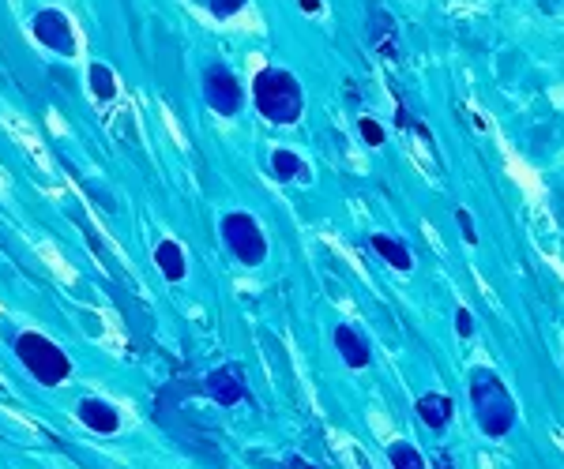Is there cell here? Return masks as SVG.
Here are the masks:
<instances>
[{
  "label": "cell",
  "instance_id": "cell-10",
  "mask_svg": "<svg viewBox=\"0 0 564 469\" xmlns=\"http://www.w3.org/2000/svg\"><path fill=\"white\" fill-rule=\"evenodd\" d=\"M79 420L87 428H94V432H117V410H110L105 402H94V398H87L79 405Z\"/></svg>",
  "mask_w": 564,
  "mask_h": 469
},
{
  "label": "cell",
  "instance_id": "cell-21",
  "mask_svg": "<svg viewBox=\"0 0 564 469\" xmlns=\"http://www.w3.org/2000/svg\"><path fill=\"white\" fill-rule=\"evenodd\" d=\"M395 124H399V128H414V117L406 113V109H399V113H395Z\"/></svg>",
  "mask_w": 564,
  "mask_h": 469
},
{
  "label": "cell",
  "instance_id": "cell-13",
  "mask_svg": "<svg viewBox=\"0 0 564 469\" xmlns=\"http://www.w3.org/2000/svg\"><path fill=\"white\" fill-rule=\"evenodd\" d=\"M373 248H376L380 256L391 263V267H399V271H410V251H406L403 244H395L391 237H373Z\"/></svg>",
  "mask_w": 564,
  "mask_h": 469
},
{
  "label": "cell",
  "instance_id": "cell-4",
  "mask_svg": "<svg viewBox=\"0 0 564 469\" xmlns=\"http://www.w3.org/2000/svg\"><path fill=\"white\" fill-rule=\"evenodd\" d=\"M222 233H226V240H230V248H234V256L241 259V263H260L263 256H267V244H263V233L256 230V222L248 218V214H226V222H222Z\"/></svg>",
  "mask_w": 564,
  "mask_h": 469
},
{
  "label": "cell",
  "instance_id": "cell-6",
  "mask_svg": "<svg viewBox=\"0 0 564 469\" xmlns=\"http://www.w3.org/2000/svg\"><path fill=\"white\" fill-rule=\"evenodd\" d=\"M34 34H38V42H45L50 49L57 53H71L76 49V42H71V27L64 16H57V11H42V16H34Z\"/></svg>",
  "mask_w": 564,
  "mask_h": 469
},
{
  "label": "cell",
  "instance_id": "cell-20",
  "mask_svg": "<svg viewBox=\"0 0 564 469\" xmlns=\"http://www.w3.org/2000/svg\"><path fill=\"white\" fill-rule=\"evenodd\" d=\"M455 327H459L463 338H471V334H474V319H471V311H463V308H459V316H455Z\"/></svg>",
  "mask_w": 564,
  "mask_h": 469
},
{
  "label": "cell",
  "instance_id": "cell-3",
  "mask_svg": "<svg viewBox=\"0 0 564 469\" xmlns=\"http://www.w3.org/2000/svg\"><path fill=\"white\" fill-rule=\"evenodd\" d=\"M474 410H478V420L489 436H504L512 425H515V405L508 398V391L500 387L493 376H474Z\"/></svg>",
  "mask_w": 564,
  "mask_h": 469
},
{
  "label": "cell",
  "instance_id": "cell-22",
  "mask_svg": "<svg viewBox=\"0 0 564 469\" xmlns=\"http://www.w3.org/2000/svg\"><path fill=\"white\" fill-rule=\"evenodd\" d=\"M301 11H320V0H301Z\"/></svg>",
  "mask_w": 564,
  "mask_h": 469
},
{
  "label": "cell",
  "instance_id": "cell-15",
  "mask_svg": "<svg viewBox=\"0 0 564 469\" xmlns=\"http://www.w3.org/2000/svg\"><path fill=\"white\" fill-rule=\"evenodd\" d=\"M271 165H275V173H279L282 180H297V177L305 173V165L297 162V154H290V150H275Z\"/></svg>",
  "mask_w": 564,
  "mask_h": 469
},
{
  "label": "cell",
  "instance_id": "cell-7",
  "mask_svg": "<svg viewBox=\"0 0 564 469\" xmlns=\"http://www.w3.org/2000/svg\"><path fill=\"white\" fill-rule=\"evenodd\" d=\"M369 38L373 49L384 53L388 60H399V45H395V19L384 8H369Z\"/></svg>",
  "mask_w": 564,
  "mask_h": 469
},
{
  "label": "cell",
  "instance_id": "cell-23",
  "mask_svg": "<svg viewBox=\"0 0 564 469\" xmlns=\"http://www.w3.org/2000/svg\"><path fill=\"white\" fill-rule=\"evenodd\" d=\"M290 469H313V465H305L301 458H290Z\"/></svg>",
  "mask_w": 564,
  "mask_h": 469
},
{
  "label": "cell",
  "instance_id": "cell-17",
  "mask_svg": "<svg viewBox=\"0 0 564 469\" xmlns=\"http://www.w3.org/2000/svg\"><path fill=\"white\" fill-rule=\"evenodd\" d=\"M455 222H459V230H463V237L471 240V244H478V230H474V222H471V210H455Z\"/></svg>",
  "mask_w": 564,
  "mask_h": 469
},
{
  "label": "cell",
  "instance_id": "cell-1",
  "mask_svg": "<svg viewBox=\"0 0 564 469\" xmlns=\"http://www.w3.org/2000/svg\"><path fill=\"white\" fill-rule=\"evenodd\" d=\"M256 105L263 117L279 120V124H294L301 117V90H297V79L290 71H279V68H267L256 76Z\"/></svg>",
  "mask_w": 564,
  "mask_h": 469
},
{
  "label": "cell",
  "instance_id": "cell-16",
  "mask_svg": "<svg viewBox=\"0 0 564 469\" xmlns=\"http://www.w3.org/2000/svg\"><path fill=\"white\" fill-rule=\"evenodd\" d=\"M391 465L395 469H425L422 454H418L410 443H395V447H391Z\"/></svg>",
  "mask_w": 564,
  "mask_h": 469
},
{
  "label": "cell",
  "instance_id": "cell-12",
  "mask_svg": "<svg viewBox=\"0 0 564 469\" xmlns=\"http://www.w3.org/2000/svg\"><path fill=\"white\" fill-rule=\"evenodd\" d=\"M418 417H422L429 428H444L448 417H451V402L444 398V394H425V398L418 402Z\"/></svg>",
  "mask_w": 564,
  "mask_h": 469
},
{
  "label": "cell",
  "instance_id": "cell-11",
  "mask_svg": "<svg viewBox=\"0 0 564 469\" xmlns=\"http://www.w3.org/2000/svg\"><path fill=\"white\" fill-rule=\"evenodd\" d=\"M154 263L162 267V274L170 282H181L185 278V256H181V248H177L173 240H162V244L154 248Z\"/></svg>",
  "mask_w": 564,
  "mask_h": 469
},
{
  "label": "cell",
  "instance_id": "cell-19",
  "mask_svg": "<svg viewBox=\"0 0 564 469\" xmlns=\"http://www.w3.org/2000/svg\"><path fill=\"white\" fill-rule=\"evenodd\" d=\"M362 136H365L369 143H384V131H380V124H376V120H369V117L362 120Z\"/></svg>",
  "mask_w": 564,
  "mask_h": 469
},
{
  "label": "cell",
  "instance_id": "cell-14",
  "mask_svg": "<svg viewBox=\"0 0 564 469\" xmlns=\"http://www.w3.org/2000/svg\"><path fill=\"white\" fill-rule=\"evenodd\" d=\"M91 87H94V94H98L102 102H110L117 94V83H113V76H110L105 64H91Z\"/></svg>",
  "mask_w": 564,
  "mask_h": 469
},
{
  "label": "cell",
  "instance_id": "cell-8",
  "mask_svg": "<svg viewBox=\"0 0 564 469\" xmlns=\"http://www.w3.org/2000/svg\"><path fill=\"white\" fill-rule=\"evenodd\" d=\"M335 345H339V353H343V360L350 368H365L369 364V345H365V338L354 327H339V331H335Z\"/></svg>",
  "mask_w": 564,
  "mask_h": 469
},
{
  "label": "cell",
  "instance_id": "cell-2",
  "mask_svg": "<svg viewBox=\"0 0 564 469\" xmlns=\"http://www.w3.org/2000/svg\"><path fill=\"white\" fill-rule=\"evenodd\" d=\"M16 353L19 360L27 364V372L38 383H45V387H57L64 376H68V357L57 350V345L50 338H42V334H23V338L16 342Z\"/></svg>",
  "mask_w": 564,
  "mask_h": 469
},
{
  "label": "cell",
  "instance_id": "cell-5",
  "mask_svg": "<svg viewBox=\"0 0 564 469\" xmlns=\"http://www.w3.org/2000/svg\"><path fill=\"white\" fill-rule=\"evenodd\" d=\"M207 102L214 113H237L241 109V87L226 68H211L207 71Z\"/></svg>",
  "mask_w": 564,
  "mask_h": 469
},
{
  "label": "cell",
  "instance_id": "cell-18",
  "mask_svg": "<svg viewBox=\"0 0 564 469\" xmlns=\"http://www.w3.org/2000/svg\"><path fill=\"white\" fill-rule=\"evenodd\" d=\"M203 4H207V8L214 11V16H234V11L241 8L245 0H203Z\"/></svg>",
  "mask_w": 564,
  "mask_h": 469
},
{
  "label": "cell",
  "instance_id": "cell-9",
  "mask_svg": "<svg viewBox=\"0 0 564 469\" xmlns=\"http://www.w3.org/2000/svg\"><path fill=\"white\" fill-rule=\"evenodd\" d=\"M207 391H211V398H214V402H222V405H234V402H241V394H245L241 379H237L230 368L214 372V376L207 379Z\"/></svg>",
  "mask_w": 564,
  "mask_h": 469
}]
</instances>
